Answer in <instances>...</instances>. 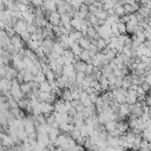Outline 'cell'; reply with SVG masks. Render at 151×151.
Here are the masks:
<instances>
[{"label": "cell", "instance_id": "3957f363", "mask_svg": "<svg viewBox=\"0 0 151 151\" xmlns=\"http://www.w3.org/2000/svg\"><path fill=\"white\" fill-rule=\"evenodd\" d=\"M78 44L84 48V50H88V47L91 46V44H92V40L90 39V38H81L79 41H78Z\"/></svg>", "mask_w": 151, "mask_h": 151}, {"label": "cell", "instance_id": "277c9868", "mask_svg": "<svg viewBox=\"0 0 151 151\" xmlns=\"http://www.w3.org/2000/svg\"><path fill=\"white\" fill-rule=\"evenodd\" d=\"M96 1H97V0H84V4L87 5V6H91V5H93Z\"/></svg>", "mask_w": 151, "mask_h": 151}, {"label": "cell", "instance_id": "6da1fadb", "mask_svg": "<svg viewBox=\"0 0 151 151\" xmlns=\"http://www.w3.org/2000/svg\"><path fill=\"white\" fill-rule=\"evenodd\" d=\"M48 22L52 25V26H58L61 24V15L58 11L55 12H51L48 13Z\"/></svg>", "mask_w": 151, "mask_h": 151}, {"label": "cell", "instance_id": "7a4b0ae2", "mask_svg": "<svg viewBox=\"0 0 151 151\" xmlns=\"http://www.w3.org/2000/svg\"><path fill=\"white\" fill-rule=\"evenodd\" d=\"M74 67H76L77 72H85L86 67H87V63L83 61V60H78V61L74 63Z\"/></svg>", "mask_w": 151, "mask_h": 151}]
</instances>
